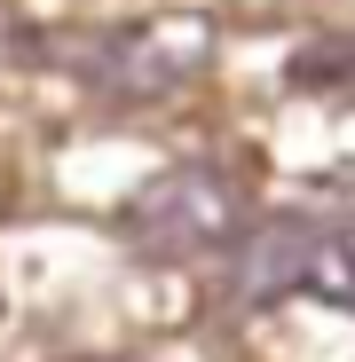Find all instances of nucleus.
<instances>
[{"instance_id":"f257e3e1","label":"nucleus","mask_w":355,"mask_h":362,"mask_svg":"<svg viewBox=\"0 0 355 362\" xmlns=\"http://www.w3.org/2000/svg\"><path fill=\"white\" fill-rule=\"evenodd\" d=\"M292 291L355 315V236H339L324 221H300V213H276L253 236H237L229 308H269V299H292Z\"/></svg>"},{"instance_id":"7ed1b4c3","label":"nucleus","mask_w":355,"mask_h":362,"mask_svg":"<svg viewBox=\"0 0 355 362\" xmlns=\"http://www.w3.org/2000/svg\"><path fill=\"white\" fill-rule=\"evenodd\" d=\"M72 64L95 95H174L205 71V32L198 24H127V32L87 40Z\"/></svg>"},{"instance_id":"f03ea898","label":"nucleus","mask_w":355,"mask_h":362,"mask_svg":"<svg viewBox=\"0 0 355 362\" xmlns=\"http://www.w3.org/2000/svg\"><path fill=\"white\" fill-rule=\"evenodd\" d=\"M118 228H127V245L142 260H205V252L237 245L245 197H237V181L213 173V165H174V173L150 181V189L127 197Z\"/></svg>"},{"instance_id":"20e7f679","label":"nucleus","mask_w":355,"mask_h":362,"mask_svg":"<svg viewBox=\"0 0 355 362\" xmlns=\"http://www.w3.org/2000/svg\"><path fill=\"white\" fill-rule=\"evenodd\" d=\"M292 87L308 95H355V40H316L292 55Z\"/></svg>"}]
</instances>
